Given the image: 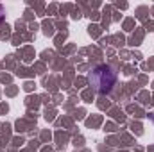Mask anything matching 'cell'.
<instances>
[{"label": "cell", "mask_w": 154, "mask_h": 152, "mask_svg": "<svg viewBox=\"0 0 154 152\" xmlns=\"http://www.w3.org/2000/svg\"><path fill=\"white\" fill-rule=\"evenodd\" d=\"M91 81L95 82V88H97L100 93H108V91L111 90L113 82H115V75H113L111 68H108V66H99V68L93 72Z\"/></svg>", "instance_id": "obj_1"}]
</instances>
